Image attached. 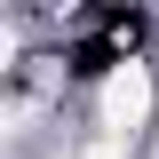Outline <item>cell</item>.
Masks as SVG:
<instances>
[{
  "label": "cell",
  "mask_w": 159,
  "mask_h": 159,
  "mask_svg": "<svg viewBox=\"0 0 159 159\" xmlns=\"http://www.w3.org/2000/svg\"><path fill=\"white\" fill-rule=\"evenodd\" d=\"M151 103H159V88H151V64H111V72H103V88H96V127L111 143H127L143 127V119H151Z\"/></svg>",
  "instance_id": "obj_1"
},
{
  "label": "cell",
  "mask_w": 159,
  "mask_h": 159,
  "mask_svg": "<svg viewBox=\"0 0 159 159\" xmlns=\"http://www.w3.org/2000/svg\"><path fill=\"white\" fill-rule=\"evenodd\" d=\"M103 159H111V151H103Z\"/></svg>",
  "instance_id": "obj_2"
}]
</instances>
